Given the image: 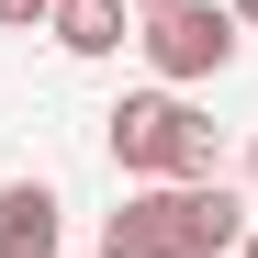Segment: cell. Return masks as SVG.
<instances>
[{
	"label": "cell",
	"instance_id": "10",
	"mask_svg": "<svg viewBox=\"0 0 258 258\" xmlns=\"http://www.w3.org/2000/svg\"><path fill=\"white\" fill-rule=\"evenodd\" d=\"M236 258H258V225H247V247H236Z\"/></svg>",
	"mask_w": 258,
	"mask_h": 258
},
{
	"label": "cell",
	"instance_id": "9",
	"mask_svg": "<svg viewBox=\"0 0 258 258\" xmlns=\"http://www.w3.org/2000/svg\"><path fill=\"white\" fill-rule=\"evenodd\" d=\"M247 191H258V146H247Z\"/></svg>",
	"mask_w": 258,
	"mask_h": 258
},
{
	"label": "cell",
	"instance_id": "6",
	"mask_svg": "<svg viewBox=\"0 0 258 258\" xmlns=\"http://www.w3.org/2000/svg\"><path fill=\"white\" fill-rule=\"evenodd\" d=\"M45 34L68 56H123V34H135V0H56L45 12Z\"/></svg>",
	"mask_w": 258,
	"mask_h": 258
},
{
	"label": "cell",
	"instance_id": "4",
	"mask_svg": "<svg viewBox=\"0 0 258 258\" xmlns=\"http://www.w3.org/2000/svg\"><path fill=\"white\" fill-rule=\"evenodd\" d=\"M236 247H247V191L191 180L180 191V258H236Z\"/></svg>",
	"mask_w": 258,
	"mask_h": 258
},
{
	"label": "cell",
	"instance_id": "1",
	"mask_svg": "<svg viewBox=\"0 0 258 258\" xmlns=\"http://www.w3.org/2000/svg\"><path fill=\"white\" fill-rule=\"evenodd\" d=\"M101 135H112V168H123V180H213V123L180 101V90H123L112 112H101Z\"/></svg>",
	"mask_w": 258,
	"mask_h": 258
},
{
	"label": "cell",
	"instance_id": "11",
	"mask_svg": "<svg viewBox=\"0 0 258 258\" xmlns=\"http://www.w3.org/2000/svg\"><path fill=\"white\" fill-rule=\"evenodd\" d=\"M135 12H168V0H135Z\"/></svg>",
	"mask_w": 258,
	"mask_h": 258
},
{
	"label": "cell",
	"instance_id": "7",
	"mask_svg": "<svg viewBox=\"0 0 258 258\" xmlns=\"http://www.w3.org/2000/svg\"><path fill=\"white\" fill-rule=\"evenodd\" d=\"M45 12H56V0H0V23H12V34H34Z\"/></svg>",
	"mask_w": 258,
	"mask_h": 258
},
{
	"label": "cell",
	"instance_id": "3",
	"mask_svg": "<svg viewBox=\"0 0 258 258\" xmlns=\"http://www.w3.org/2000/svg\"><path fill=\"white\" fill-rule=\"evenodd\" d=\"M101 258H180V180H146L101 213Z\"/></svg>",
	"mask_w": 258,
	"mask_h": 258
},
{
	"label": "cell",
	"instance_id": "8",
	"mask_svg": "<svg viewBox=\"0 0 258 258\" xmlns=\"http://www.w3.org/2000/svg\"><path fill=\"white\" fill-rule=\"evenodd\" d=\"M225 12H236V23H247V34H258V0H225Z\"/></svg>",
	"mask_w": 258,
	"mask_h": 258
},
{
	"label": "cell",
	"instance_id": "5",
	"mask_svg": "<svg viewBox=\"0 0 258 258\" xmlns=\"http://www.w3.org/2000/svg\"><path fill=\"white\" fill-rule=\"evenodd\" d=\"M68 247V202L45 180H12L0 191V258H56Z\"/></svg>",
	"mask_w": 258,
	"mask_h": 258
},
{
	"label": "cell",
	"instance_id": "2",
	"mask_svg": "<svg viewBox=\"0 0 258 258\" xmlns=\"http://www.w3.org/2000/svg\"><path fill=\"white\" fill-rule=\"evenodd\" d=\"M135 45L157 68V90H191V79H225L247 23L225 12V0H168V12H135Z\"/></svg>",
	"mask_w": 258,
	"mask_h": 258
}]
</instances>
